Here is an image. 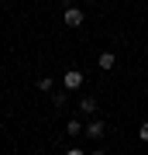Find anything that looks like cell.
Segmentation results:
<instances>
[{
  "label": "cell",
  "mask_w": 148,
  "mask_h": 155,
  "mask_svg": "<svg viewBox=\"0 0 148 155\" xmlns=\"http://www.w3.org/2000/svg\"><path fill=\"white\" fill-rule=\"evenodd\" d=\"M83 134H86V138H104V134H107V124H104V121H97V117H90V121H86V131H83Z\"/></svg>",
  "instance_id": "cell-1"
},
{
  "label": "cell",
  "mask_w": 148,
  "mask_h": 155,
  "mask_svg": "<svg viewBox=\"0 0 148 155\" xmlns=\"http://www.w3.org/2000/svg\"><path fill=\"white\" fill-rule=\"evenodd\" d=\"M83 21H86V17H83V11L69 4V7H66V28H79Z\"/></svg>",
  "instance_id": "cell-2"
},
{
  "label": "cell",
  "mask_w": 148,
  "mask_h": 155,
  "mask_svg": "<svg viewBox=\"0 0 148 155\" xmlns=\"http://www.w3.org/2000/svg\"><path fill=\"white\" fill-rule=\"evenodd\" d=\"M62 83H66V90H79L83 83H86V76H83L79 69H69V72H66V79H62Z\"/></svg>",
  "instance_id": "cell-3"
},
{
  "label": "cell",
  "mask_w": 148,
  "mask_h": 155,
  "mask_svg": "<svg viewBox=\"0 0 148 155\" xmlns=\"http://www.w3.org/2000/svg\"><path fill=\"white\" fill-rule=\"evenodd\" d=\"M76 107H79V114H83V117H97V100H93V97H83Z\"/></svg>",
  "instance_id": "cell-4"
},
{
  "label": "cell",
  "mask_w": 148,
  "mask_h": 155,
  "mask_svg": "<svg viewBox=\"0 0 148 155\" xmlns=\"http://www.w3.org/2000/svg\"><path fill=\"white\" fill-rule=\"evenodd\" d=\"M83 131H86V124H83L79 117H69V121H66V134H72V138H76V134H83Z\"/></svg>",
  "instance_id": "cell-5"
},
{
  "label": "cell",
  "mask_w": 148,
  "mask_h": 155,
  "mask_svg": "<svg viewBox=\"0 0 148 155\" xmlns=\"http://www.w3.org/2000/svg\"><path fill=\"white\" fill-rule=\"evenodd\" d=\"M66 93H69V90H52V107H55V110H62V107L69 104V97H66Z\"/></svg>",
  "instance_id": "cell-6"
},
{
  "label": "cell",
  "mask_w": 148,
  "mask_h": 155,
  "mask_svg": "<svg viewBox=\"0 0 148 155\" xmlns=\"http://www.w3.org/2000/svg\"><path fill=\"white\" fill-rule=\"evenodd\" d=\"M97 62H100V69L107 72V69H114V66H117V55H114V52H100V59H97Z\"/></svg>",
  "instance_id": "cell-7"
},
{
  "label": "cell",
  "mask_w": 148,
  "mask_h": 155,
  "mask_svg": "<svg viewBox=\"0 0 148 155\" xmlns=\"http://www.w3.org/2000/svg\"><path fill=\"white\" fill-rule=\"evenodd\" d=\"M38 90H41V93H52V90H55L52 76H38Z\"/></svg>",
  "instance_id": "cell-8"
},
{
  "label": "cell",
  "mask_w": 148,
  "mask_h": 155,
  "mask_svg": "<svg viewBox=\"0 0 148 155\" xmlns=\"http://www.w3.org/2000/svg\"><path fill=\"white\" fill-rule=\"evenodd\" d=\"M138 138H141V141H148V121H145L141 127H138Z\"/></svg>",
  "instance_id": "cell-9"
}]
</instances>
